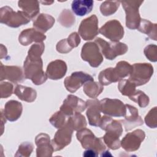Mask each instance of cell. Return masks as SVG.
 Masks as SVG:
<instances>
[{"instance_id": "cell-1", "label": "cell", "mask_w": 157, "mask_h": 157, "mask_svg": "<svg viewBox=\"0 0 157 157\" xmlns=\"http://www.w3.org/2000/svg\"><path fill=\"white\" fill-rule=\"evenodd\" d=\"M99 127L106 131L102 137L105 144L112 150L118 149L121 146L119 137L123 132V127L120 121L113 120L109 116L104 115L101 117Z\"/></svg>"}, {"instance_id": "cell-2", "label": "cell", "mask_w": 157, "mask_h": 157, "mask_svg": "<svg viewBox=\"0 0 157 157\" xmlns=\"http://www.w3.org/2000/svg\"><path fill=\"white\" fill-rule=\"evenodd\" d=\"M132 71V65L125 61L117 63L115 67H109L102 71L98 76L102 85H108L122 80L129 75Z\"/></svg>"}, {"instance_id": "cell-3", "label": "cell", "mask_w": 157, "mask_h": 157, "mask_svg": "<svg viewBox=\"0 0 157 157\" xmlns=\"http://www.w3.org/2000/svg\"><path fill=\"white\" fill-rule=\"evenodd\" d=\"M43 62L41 58L26 56L23 64V72L25 78L30 79L36 85H42L47 79L44 72Z\"/></svg>"}, {"instance_id": "cell-4", "label": "cell", "mask_w": 157, "mask_h": 157, "mask_svg": "<svg viewBox=\"0 0 157 157\" xmlns=\"http://www.w3.org/2000/svg\"><path fill=\"white\" fill-rule=\"evenodd\" d=\"M31 18L23 11L15 12L9 7L4 6L0 9V21L12 28H18L26 25L31 21Z\"/></svg>"}, {"instance_id": "cell-5", "label": "cell", "mask_w": 157, "mask_h": 157, "mask_svg": "<svg viewBox=\"0 0 157 157\" xmlns=\"http://www.w3.org/2000/svg\"><path fill=\"white\" fill-rule=\"evenodd\" d=\"M76 137L83 148L93 149L98 154L103 153L105 150L106 146L104 144L102 137H96L88 129L85 128L77 131Z\"/></svg>"}, {"instance_id": "cell-6", "label": "cell", "mask_w": 157, "mask_h": 157, "mask_svg": "<svg viewBox=\"0 0 157 157\" xmlns=\"http://www.w3.org/2000/svg\"><path fill=\"white\" fill-rule=\"evenodd\" d=\"M94 42L99 46L101 53L109 60L114 59L119 55H124L128 50V46L120 42H107L101 37H98Z\"/></svg>"}, {"instance_id": "cell-7", "label": "cell", "mask_w": 157, "mask_h": 157, "mask_svg": "<svg viewBox=\"0 0 157 157\" xmlns=\"http://www.w3.org/2000/svg\"><path fill=\"white\" fill-rule=\"evenodd\" d=\"M126 13V26L130 29H136L139 26L141 18L139 8L144 2L143 1H120Z\"/></svg>"}, {"instance_id": "cell-8", "label": "cell", "mask_w": 157, "mask_h": 157, "mask_svg": "<svg viewBox=\"0 0 157 157\" xmlns=\"http://www.w3.org/2000/svg\"><path fill=\"white\" fill-rule=\"evenodd\" d=\"M153 74V67L150 63H135L132 65V71L129 80L136 86L145 85Z\"/></svg>"}, {"instance_id": "cell-9", "label": "cell", "mask_w": 157, "mask_h": 157, "mask_svg": "<svg viewBox=\"0 0 157 157\" xmlns=\"http://www.w3.org/2000/svg\"><path fill=\"white\" fill-rule=\"evenodd\" d=\"M82 59L86 61L93 67H97L103 61V56L100 48L95 42L85 43L81 51Z\"/></svg>"}, {"instance_id": "cell-10", "label": "cell", "mask_w": 157, "mask_h": 157, "mask_svg": "<svg viewBox=\"0 0 157 157\" xmlns=\"http://www.w3.org/2000/svg\"><path fill=\"white\" fill-rule=\"evenodd\" d=\"M101 112L109 117H124L126 113L125 104L117 99L104 98L99 101Z\"/></svg>"}, {"instance_id": "cell-11", "label": "cell", "mask_w": 157, "mask_h": 157, "mask_svg": "<svg viewBox=\"0 0 157 157\" xmlns=\"http://www.w3.org/2000/svg\"><path fill=\"white\" fill-rule=\"evenodd\" d=\"M78 34L85 40L93 39L99 33L98 19L96 15L83 20L78 28Z\"/></svg>"}, {"instance_id": "cell-12", "label": "cell", "mask_w": 157, "mask_h": 157, "mask_svg": "<svg viewBox=\"0 0 157 157\" xmlns=\"http://www.w3.org/2000/svg\"><path fill=\"white\" fill-rule=\"evenodd\" d=\"M99 33L112 42H118L124 36V28L117 20L106 22L99 29Z\"/></svg>"}, {"instance_id": "cell-13", "label": "cell", "mask_w": 157, "mask_h": 157, "mask_svg": "<svg viewBox=\"0 0 157 157\" xmlns=\"http://www.w3.org/2000/svg\"><path fill=\"white\" fill-rule=\"evenodd\" d=\"M145 137V134L144 131L136 129L126 134L120 142V145L126 151H134L139 148Z\"/></svg>"}, {"instance_id": "cell-14", "label": "cell", "mask_w": 157, "mask_h": 157, "mask_svg": "<svg viewBox=\"0 0 157 157\" xmlns=\"http://www.w3.org/2000/svg\"><path fill=\"white\" fill-rule=\"evenodd\" d=\"M86 108V104L85 101L74 95L69 94L63 101L59 110L70 117L76 112L80 113L84 111Z\"/></svg>"}, {"instance_id": "cell-15", "label": "cell", "mask_w": 157, "mask_h": 157, "mask_svg": "<svg viewBox=\"0 0 157 157\" xmlns=\"http://www.w3.org/2000/svg\"><path fill=\"white\" fill-rule=\"evenodd\" d=\"M94 80L93 77L82 71L74 72L70 76L67 77L64 81V86L71 93L75 92L88 81Z\"/></svg>"}, {"instance_id": "cell-16", "label": "cell", "mask_w": 157, "mask_h": 157, "mask_svg": "<svg viewBox=\"0 0 157 157\" xmlns=\"http://www.w3.org/2000/svg\"><path fill=\"white\" fill-rule=\"evenodd\" d=\"M73 131L66 123L64 126L59 128L56 131L54 138L51 140V144L54 151L61 150L71 143Z\"/></svg>"}, {"instance_id": "cell-17", "label": "cell", "mask_w": 157, "mask_h": 157, "mask_svg": "<svg viewBox=\"0 0 157 157\" xmlns=\"http://www.w3.org/2000/svg\"><path fill=\"white\" fill-rule=\"evenodd\" d=\"M126 113L124 118L120 120L123 124L126 131L131 130L137 126H141L144 124V121L140 116L139 115L138 110L134 106L129 104H125Z\"/></svg>"}, {"instance_id": "cell-18", "label": "cell", "mask_w": 157, "mask_h": 157, "mask_svg": "<svg viewBox=\"0 0 157 157\" xmlns=\"http://www.w3.org/2000/svg\"><path fill=\"white\" fill-rule=\"evenodd\" d=\"M25 78L21 67L17 66H4L1 63L0 80H8L13 83H19Z\"/></svg>"}, {"instance_id": "cell-19", "label": "cell", "mask_w": 157, "mask_h": 157, "mask_svg": "<svg viewBox=\"0 0 157 157\" xmlns=\"http://www.w3.org/2000/svg\"><path fill=\"white\" fill-rule=\"evenodd\" d=\"M36 145H37L36 155L37 157L51 156L54 151L51 144L50 136L45 133L38 134L35 139Z\"/></svg>"}, {"instance_id": "cell-20", "label": "cell", "mask_w": 157, "mask_h": 157, "mask_svg": "<svg viewBox=\"0 0 157 157\" xmlns=\"http://www.w3.org/2000/svg\"><path fill=\"white\" fill-rule=\"evenodd\" d=\"M86 116L88 123L91 126H99L101 116L100 102L97 99H89L86 101Z\"/></svg>"}, {"instance_id": "cell-21", "label": "cell", "mask_w": 157, "mask_h": 157, "mask_svg": "<svg viewBox=\"0 0 157 157\" xmlns=\"http://www.w3.org/2000/svg\"><path fill=\"white\" fill-rule=\"evenodd\" d=\"M46 39V36L35 28H29L21 32L18 36L19 42L24 46L28 45L32 42H43Z\"/></svg>"}, {"instance_id": "cell-22", "label": "cell", "mask_w": 157, "mask_h": 157, "mask_svg": "<svg viewBox=\"0 0 157 157\" xmlns=\"http://www.w3.org/2000/svg\"><path fill=\"white\" fill-rule=\"evenodd\" d=\"M67 72L66 63L61 59H56L50 62L47 66L46 75L47 78L52 80L62 78Z\"/></svg>"}, {"instance_id": "cell-23", "label": "cell", "mask_w": 157, "mask_h": 157, "mask_svg": "<svg viewBox=\"0 0 157 157\" xmlns=\"http://www.w3.org/2000/svg\"><path fill=\"white\" fill-rule=\"evenodd\" d=\"M80 43L79 35L74 32L71 33L67 39H62L59 41L56 46V50L61 53H67L72 48L77 47Z\"/></svg>"}, {"instance_id": "cell-24", "label": "cell", "mask_w": 157, "mask_h": 157, "mask_svg": "<svg viewBox=\"0 0 157 157\" xmlns=\"http://www.w3.org/2000/svg\"><path fill=\"white\" fill-rule=\"evenodd\" d=\"M3 111V113L7 120L10 121H15L21 116L23 106L18 101L10 100L6 102Z\"/></svg>"}, {"instance_id": "cell-25", "label": "cell", "mask_w": 157, "mask_h": 157, "mask_svg": "<svg viewBox=\"0 0 157 157\" xmlns=\"http://www.w3.org/2000/svg\"><path fill=\"white\" fill-rule=\"evenodd\" d=\"M55 23V18L45 13H40L33 19V26L37 31L44 34L50 29Z\"/></svg>"}, {"instance_id": "cell-26", "label": "cell", "mask_w": 157, "mask_h": 157, "mask_svg": "<svg viewBox=\"0 0 157 157\" xmlns=\"http://www.w3.org/2000/svg\"><path fill=\"white\" fill-rule=\"evenodd\" d=\"M93 4L92 0H75L72 2L71 7L75 15L82 17L91 12Z\"/></svg>"}, {"instance_id": "cell-27", "label": "cell", "mask_w": 157, "mask_h": 157, "mask_svg": "<svg viewBox=\"0 0 157 157\" xmlns=\"http://www.w3.org/2000/svg\"><path fill=\"white\" fill-rule=\"evenodd\" d=\"M14 94L21 100L27 102L35 101L37 96L36 91L31 87L17 85L14 90Z\"/></svg>"}, {"instance_id": "cell-28", "label": "cell", "mask_w": 157, "mask_h": 157, "mask_svg": "<svg viewBox=\"0 0 157 157\" xmlns=\"http://www.w3.org/2000/svg\"><path fill=\"white\" fill-rule=\"evenodd\" d=\"M18 6L31 19H34L39 13L40 7L38 1H19Z\"/></svg>"}, {"instance_id": "cell-29", "label": "cell", "mask_w": 157, "mask_h": 157, "mask_svg": "<svg viewBox=\"0 0 157 157\" xmlns=\"http://www.w3.org/2000/svg\"><path fill=\"white\" fill-rule=\"evenodd\" d=\"M157 25L152 23L149 20L145 19H141L137 30L140 32L145 34L150 38L154 40L157 39Z\"/></svg>"}, {"instance_id": "cell-30", "label": "cell", "mask_w": 157, "mask_h": 157, "mask_svg": "<svg viewBox=\"0 0 157 157\" xmlns=\"http://www.w3.org/2000/svg\"><path fill=\"white\" fill-rule=\"evenodd\" d=\"M104 87L100 83L94 82V80L86 82L84 85L83 90L88 97L96 99L103 91Z\"/></svg>"}, {"instance_id": "cell-31", "label": "cell", "mask_w": 157, "mask_h": 157, "mask_svg": "<svg viewBox=\"0 0 157 157\" xmlns=\"http://www.w3.org/2000/svg\"><path fill=\"white\" fill-rule=\"evenodd\" d=\"M67 123L74 131H78L86 126V121L83 115L80 112H76L68 118Z\"/></svg>"}, {"instance_id": "cell-32", "label": "cell", "mask_w": 157, "mask_h": 157, "mask_svg": "<svg viewBox=\"0 0 157 157\" xmlns=\"http://www.w3.org/2000/svg\"><path fill=\"white\" fill-rule=\"evenodd\" d=\"M136 87V86L134 83L126 79L120 80L118 85V88L121 94L129 98L135 93Z\"/></svg>"}, {"instance_id": "cell-33", "label": "cell", "mask_w": 157, "mask_h": 157, "mask_svg": "<svg viewBox=\"0 0 157 157\" xmlns=\"http://www.w3.org/2000/svg\"><path fill=\"white\" fill-rule=\"evenodd\" d=\"M69 117V116L65 115L64 113L59 110L55 113L50 117L49 121L55 128L59 129L66 124Z\"/></svg>"}, {"instance_id": "cell-34", "label": "cell", "mask_w": 157, "mask_h": 157, "mask_svg": "<svg viewBox=\"0 0 157 157\" xmlns=\"http://www.w3.org/2000/svg\"><path fill=\"white\" fill-rule=\"evenodd\" d=\"M120 1H106L100 6V11L104 16H109L113 14L120 6Z\"/></svg>"}, {"instance_id": "cell-35", "label": "cell", "mask_w": 157, "mask_h": 157, "mask_svg": "<svg viewBox=\"0 0 157 157\" xmlns=\"http://www.w3.org/2000/svg\"><path fill=\"white\" fill-rule=\"evenodd\" d=\"M58 21L62 26L69 28L75 23V18L70 10L64 9L61 12L58 17Z\"/></svg>"}, {"instance_id": "cell-36", "label": "cell", "mask_w": 157, "mask_h": 157, "mask_svg": "<svg viewBox=\"0 0 157 157\" xmlns=\"http://www.w3.org/2000/svg\"><path fill=\"white\" fill-rule=\"evenodd\" d=\"M129 99L138 104L142 108L147 107L150 102L149 97L140 90H136L135 93L129 97Z\"/></svg>"}, {"instance_id": "cell-37", "label": "cell", "mask_w": 157, "mask_h": 157, "mask_svg": "<svg viewBox=\"0 0 157 157\" xmlns=\"http://www.w3.org/2000/svg\"><path fill=\"white\" fill-rule=\"evenodd\" d=\"M45 49L43 42L33 44L28 52V56L31 58H41Z\"/></svg>"}, {"instance_id": "cell-38", "label": "cell", "mask_w": 157, "mask_h": 157, "mask_svg": "<svg viewBox=\"0 0 157 157\" xmlns=\"http://www.w3.org/2000/svg\"><path fill=\"white\" fill-rule=\"evenodd\" d=\"M33 145L29 142H23L18 147L15 156H29L33 151Z\"/></svg>"}, {"instance_id": "cell-39", "label": "cell", "mask_w": 157, "mask_h": 157, "mask_svg": "<svg viewBox=\"0 0 157 157\" xmlns=\"http://www.w3.org/2000/svg\"><path fill=\"white\" fill-rule=\"evenodd\" d=\"M146 124L150 128H156L157 125V109L154 107L151 109L145 117Z\"/></svg>"}, {"instance_id": "cell-40", "label": "cell", "mask_w": 157, "mask_h": 157, "mask_svg": "<svg viewBox=\"0 0 157 157\" xmlns=\"http://www.w3.org/2000/svg\"><path fill=\"white\" fill-rule=\"evenodd\" d=\"M145 56L152 62L157 61V47L156 45L150 44L147 45L144 50Z\"/></svg>"}, {"instance_id": "cell-41", "label": "cell", "mask_w": 157, "mask_h": 157, "mask_svg": "<svg viewBox=\"0 0 157 157\" xmlns=\"http://www.w3.org/2000/svg\"><path fill=\"white\" fill-rule=\"evenodd\" d=\"M13 86L9 82H1L0 85V93L1 98H6L13 93Z\"/></svg>"}, {"instance_id": "cell-42", "label": "cell", "mask_w": 157, "mask_h": 157, "mask_svg": "<svg viewBox=\"0 0 157 157\" xmlns=\"http://www.w3.org/2000/svg\"><path fill=\"white\" fill-rule=\"evenodd\" d=\"M83 156L86 157H95L98 156V153L93 149H86L83 154Z\"/></svg>"}, {"instance_id": "cell-43", "label": "cell", "mask_w": 157, "mask_h": 157, "mask_svg": "<svg viewBox=\"0 0 157 157\" xmlns=\"http://www.w3.org/2000/svg\"><path fill=\"white\" fill-rule=\"evenodd\" d=\"M41 3H42V4H52L53 2V1H51V2H49V1H41L40 2Z\"/></svg>"}]
</instances>
